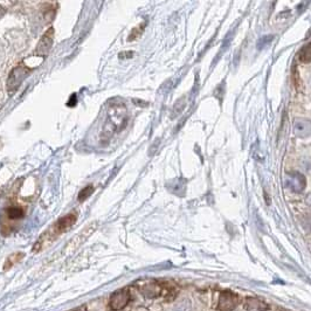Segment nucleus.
<instances>
[{
	"mask_svg": "<svg viewBox=\"0 0 311 311\" xmlns=\"http://www.w3.org/2000/svg\"><path fill=\"white\" fill-rule=\"evenodd\" d=\"M298 59L300 61L304 63H310L311 60V44L307 43L306 46H303V48H301L300 53H298Z\"/></svg>",
	"mask_w": 311,
	"mask_h": 311,
	"instance_id": "obj_8",
	"label": "nucleus"
},
{
	"mask_svg": "<svg viewBox=\"0 0 311 311\" xmlns=\"http://www.w3.org/2000/svg\"><path fill=\"white\" fill-rule=\"evenodd\" d=\"M130 300H131V295L128 289H123V290H118L116 293H114L110 296L109 300V307L113 310H122L128 306Z\"/></svg>",
	"mask_w": 311,
	"mask_h": 311,
	"instance_id": "obj_4",
	"label": "nucleus"
},
{
	"mask_svg": "<svg viewBox=\"0 0 311 311\" xmlns=\"http://www.w3.org/2000/svg\"><path fill=\"white\" fill-rule=\"evenodd\" d=\"M22 258H24V254H22V253L12 254V255L7 259V261H6V265L4 267L5 271H7L8 268H11V267L13 266V265H15V263H18Z\"/></svg>",
	"mask_w": 311,
	"mask_h": 311,
	"instance_id": "obj_9",
	"label": "nucleus"
},
{
	"mask_svg": "<svg viewBox=\"0 0 311 311\" xmlns=\"http://www.w3.org/2000/svg\"><path fill=\"white\" fill-rule=\"evenodd\" d=\"M6 220L11 222H17L25 217V209L20 206H8L4 209Z\"/></svg>",
	"mask_w": 311,
	"mask_h": 311,
	"instance_id": "obj_6",
	"label": "nucleus"
},
{
	"mask_svg": "<svg viewBox=\"0 0 311 311\" xmlns=\"http://www.w3.org/2000/svg\"><path fill=\"white\" fill-rule=\"evenodd\" d=\"M30 69L27 68L24 63H19L17 67H14L13 71L11 72V74L8 76L7 81V89L9 93H14L17 90L19 85L21 84V82L27 78L30 74Z\"/></svg>",
	"mask_w": 311,
	"mask_h": 311,
	"instance_id": "obj_2",
	"label": "nucleus"
},
{
	"mask_svg": "<svg viewBox=\"0 0 311 311\" xmlns=\"http://www.w3.org/2000/svg\"><path fill=\"white\" fill-rule=\"evenodd\" d=\"M76 219H78V214H76V212H72V213L65 215V217L59 219V220L55 222V225L52 227V230L46 232V234H43V236H41V237H42V239H44V237L48 239L50 235H53L52 240L55 239L56 236H59L60 234L63 233V232L69 230V228L75 224Z\"/></svg>",
	"mask_w": 311,
	"mask_h": 311,
	"instance_id": "obj_1",
	"label": "nucleus"
},
{
	"mask_svg": "<svg viewBox=\"0 0 311 311\" xmlns=\"http://www.w3.org/2000/svg\"><path fill=\"white\" fill-rule=\"evenodd\" d=\"M54 40V28L50 27L46 33L43 34L42 38H41L40 42L38 43L36 52H34V55L36 56H47V54L49 53L50 48H52Z\"/></svg>",
	"mask_w": 311,
	"mask_h": 311,
	"instance_id": "obj_5",
	"label": "nucleus"
},
{
	"mask_svg": "<svg viewBox=\"0 0 311 311\" xmlns=\"http://www.w3.org/2000/svg\"><path fill=\"white\" fill-rule=\"evenodd\" d=\"M243 306L247 311H267V309H268V306H267L266 302L255 297L246 298Z\"/></svg>",
	"mask_w": 311,
	"mask_h": 311,
	"instance_id": "obj_7",
	"label": "nucleus"
},
{
	"mask_svg": "<svg viewBox=\"0 0 311 311\" xmlns=\"http://www.w3.org/2000/svg\"><path fill=\"white\" fill-rule=\"evenodd\" d=\"M239 304V296L230 290L221 291L218 301V311H233Z\"/></svg>",
	"mask_w": 311,
	"mask_h": 311,
	"instance_id": "obj_3",
	"label": "nucleus"
},
{
	"mask_svg": "<svg viewBox=\"0 0 311 311\" xmlns=\"http://www.w3.org/2000/svg\"><path fill=\"white\" fill-rule=\"evenodd\" d=\"M73 311H88V310H85L84 307H81V308H78V309H75V310H73Z\"/></svg>",
	"mask_w": 311,
	"mask_h": 311,
	"instance_id": "obj_12",
	"label": "nucleus"
},
{
	"mask_svg": "<svg viewBox=\"0 0 311 311\" xmlns=\"http://www.w3.org/2000/svg\"><path fill=\"white\" fill-rule=\"evenodd\" d=\"M94 186L93 185H88V186H85L83 190H82V191L78 193V200L80 202H83V201H85V200H87L89 196H90L91 194H93V192H94Z\"/></svg>",
	"mask_w": 311,
	"mask_h": 311,
	"instance_id": "obj_10",
	"label": "nucleus"
},
{
	"mask_svg": "<svg viewBox=\"0 0 311 311\" xmlns=\"http://www.w3.org/2000/svg\"><path fill=\"white\" fill-rule=\"evenodd\" d=\"M144 28H145V22H142V24L139 25V26L133 28L131 33H130L128 40L129 41H133V40L138 39V38L142 36V33H143V31H144Z\"/></svg>",
	"mask_w": 311,
	"mask_h": 311,
	"instance_id": "obj_11",
	"label": "nucleus"
}]
</instances>
